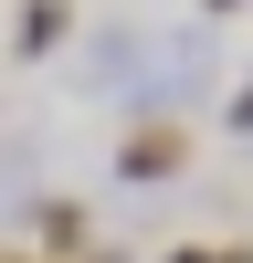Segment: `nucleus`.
I'll use <instances>...</instances> for the list:
<instances>
[{"label":"nucleus","mask_w":253,"mask_h":263,"mask_svg":"<svg viewBox=\"0 0 253 263\" xmlns=\"http://www.w3.org/2000/svg\"><path fill=\"white\" fill-rule=\"evenodd\" d=\"M169 263H253V253H201V242H190V253H169Z\"/></svg>","instance_id":"obj_3"},{"label":"nucleus","mask_w":253,"mask_h":263,"mask_svg":"<svg viewBox=\"0 0 253 263\" xmlns=\"http://www.w3.org/2000/svg\"><path fill=\"white\" fill-rule=\"evenodd\" d=\"M127 168H137V179H158V168H179V137H169V126H148V137L127 147Z\"/></svg>","instance_id":"obj_2"},{"label":"nucleus","mask_w":253,"mask_h":263,"mask_svg":"<svg viewBox=\"0 0 253 263\" xmlns=\"http://www.w3.org/2000/svg\"><path fill=\"white\" fill-rule=\"evenodd\" d=\"M21 53H53V42H63V0H21Z\"/></svg>","instance_id":"obj_1"}]
</instances>
